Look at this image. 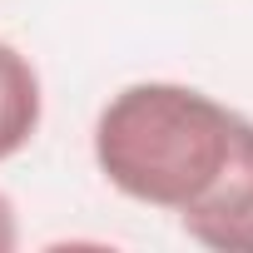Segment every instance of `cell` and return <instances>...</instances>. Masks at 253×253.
Instances as JSON below:
<instances>
[{
    "label": "cell",
    "mask_w": 253,
    "mask_h": 253,
    "mask_svg": "<svg viewBox=\"0 0 253 253\" xmlns=\"http://www.w3.org/2000/svg\"><path fill=\"white\" fill-rule=\"evenodd\" d=\"M253 144V119L204 89L149 80L119 89L94 124L99 174L134 204L189 213L209 204Z\"/></svg>",
    "instance_id": "obj_1"
},
{
    "label": "cell",
    "mask_w": 253,
    "mask_h": 253,
    "mask_svg": "<svg viewBox=\"0 0 253 253\" xmlns=\"http://www.w3.org/2000/svg\"><path fill=\"white\" fill-rule=\"evenodd\" d=\"M179 223L194 243L213 253H253V144L238 159V169L223 179V189L209 204L179 213Z\"/></svg>",
    "instance_id": "obj_2"
},
{
    "label": "cell",
    "mask_w": 253,
    "mask_h": 253,
    "mask_svg": "<svg viewBox=\"0 0 253 253\" xmlns=\"http://www.w3.org/2000/svg\"><path fill=\"white\" fill-rule=\"evenodd\" d=\"M40 129V75L35 65L0 40V159L20 154Z\"/></svg>",
    "instance_id": "obj_3"
},
{
    "label": "cell",
    "mask_w": 253,
    "mask_h": 253,
    "mask_svg": "<svg viewBox=\"0 0 253 253\" xmlns=\"http://www.w3.org/2000/svg\"><path fill=\"white\" fill-rule=\"evenodd\" d=\"M20 243V228H15V209H10V199L0 194V253H10Z\"/></svg>",
    "instance_id": "obj_4"
}]
</instances>
